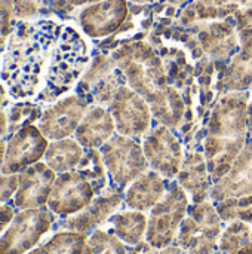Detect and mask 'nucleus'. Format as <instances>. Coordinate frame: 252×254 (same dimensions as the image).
<instances>
[{
    "label": "nucleus",
    "mask_w": 252,
    "mask_h": 254,
    "mask_svg": "<svg viewBox=\"0 0 252 254\" xmlns=\"http://www.w3.org/2000/svg\"><path fill=\"white\" fill-rule=\"evenodd\" d=\"M59 30V25L48 19L16 24L7 40L0 73L10 97L24 100L40 94Z\"/></svg>",
    "instance_id": "f257e3e1"
},
{
    "label": "nucleus",
    "mask_w": 252,
    "mask_h": 254,
    "mask_svg": "<svg viewBox=\"0 0 252 254\" xmlns=\"http://www.w3.org/2000/svg\"><path fill=\"white\" fill-rule=\"evenodd\" d=\"M114 58L129 86L149 103L153 118L159 124L175 131L186 122V115L193 122V106L171 83L166 65L154 55L153 49L138 43L123 48L114 54Z\"/></svg>",
    "instance_id": "f03ea898"
},
{
    "label": "nucleus",
    "mask_w": 252,
    "mask_h": 254,
    "mask_svg": "<svg viewBox=\"0 0 252 254\" xmlns=\"http://www.w3.org/2000/svg\"><path fill=\"white\" fill-rule=\"evenodd\" d=\"M250 100V91H236L223 94L215 101L202 143L212 186L229 173L248 141Z\"/></svg>",
    "instance_id": "7ed1b4c3"
},
{
    "label": "nucleus",
    "mask_w": 252,
    "mask_h": 254,
    "mask_svg": "<svg viewBox=\"0 0 252 254\" xmlns=\"http://www.w3.org/2000/svg\"><path fill=\"white\" fill-rule=\"evenodd\" d=\"M86 64L88 49L85 42L73 28H65L53 48L45 77V86L37 95V100L43 103L55 101L79 82Z\"/></svg>",
    "instance_id": "20e7f679"
},
{
    "label": "nucleus",
    "mask_w": 252,
    "mask_h": 254,
    "mask_svg": "<svg viewBox=\"0 0 252 254\" xmlns=\"http://www.w3.org/2000/svg\"><path fill=\"white\" fill-rule=\"evenodd\" d=\"M223 223L212 201L190 204L174 246L189 254H214L218 252Z\"/></svg>",
    "instance_id": "39448f33"
},
{
    "label": "nucleus",
    "mask_w": 252,
    "mask_h": 254,
    "mask_svg": "<svg viewBox=\"0 0 252 254\" xmlns=\"http://www.w3.org/2000/svg\"><path fill=\"white\" fill-rule=\"evenodd\" d=\"M189 201V195L177 180H169L165 196L150 210L147 219L146 241L154 250L174 246L181 223L187 214L190 205Z\"/></svg>",
    "instance_id": "423d86ee"
},
{
    "label": "nucleus",
    "mask_w": 252,
    "mask_h": 254,
    "mask_svg": "<svg viewBox=\"0 0 252 254\" xmlns=\"http://www.w3.org/2000/svg\"><path fill=\"white\" fill-rule=\"evenodd\" d=\"M100 153L107 168L110 183L122 190H126L134 180L150 168L143 146L137 138L128 135L114 134L100 147Z\"/></svg>",
    "instance_id": "0eeeda50"
},
{
    "label": "nucleus",
    "mask_w": 252,
    "mask_h": 254,
    "mask_svg": "<svg viewBox=\"0 0 252 254\" xmlns=\"http://www.w3.org/2000/svg\"><path fill=\"white\" fill-rule=\"evenodd\" d=\"M107 109L114 119L116 131L122 135L143 138L153 127L149 103L126 83L117 88Z\"/></svg>",
    "instance_id": "6e6552de"
},
{
    "label": "nucleus",
    "mask_w": 252,
    "mask_h": 254,
    "mask_svg": "<svg viewBox=\"0 0 252 254\" xmlns=\"http://www.w3.org/2000/svg\"><path fill=\"white\" fill-rule=\"evenodd\" d=\"M141 146L151 170L169 180L177 177L184 161V150L174 129L157 122L143 137Z\"/></svg>",
    "instance_id": "1a4fd4ad"
},
{
    "label": "nucleus",
    "mask_w": 252,
    "mask_h": 254,
    "mask_svg": "<svg viewBox=\"0 0 252 254\" xmlns=\"http://www.w3.org/2000/svg\"><path fill=\"white\" fill-rule=\"evenodd\" d=\"M89 109V101L82 95H68L49 107L40 119V131L50 140H62L76 132Z\"/></svg>",
    "instance_id": "9d476101"
},
{
    "label": "nucleus",
    "mask_w": 252,
    "mask_h": 254,
    "mask_svg": "<svg viewBox=\"0 0 252 254\" xmlns=\"http://www.w3.org/2000/svg\"><path fill=\"white\" fill-rule=\"evenodd\" d=\"M97 192L94 186L77 170L64 173L55 183L49 198L50 208L61 216L76 214L88 207Z\"/></svg>",
    "instance_id": "9b49d317"
},
{
    "label": "nucleus",
    "mask_w": 252,
    "mask_h": 254,
    "mask_svg": "<svg viewBox=\"0 0 252 254\" xmlns=\"http://www.w3.org/2000/svg\"><path fill=\"white\" fill-rule=\"evenodd\" d=\"M123 204H125V190L110 185L105 190L98 193L88 207L76 213L64 225L70 231L88 234L91 231L98 229L101 225L107 223V220L113 214H116Z\"/></svg>",
    "instance_id": "f8f14e48"
},
{
    "label": "nucleus",
    "mask_w": 252,
    "mask_h": 254,
    "mask_svg": "<svg viewBox=\"0 0 252 254\" xmlns=\"http://www.w3.org/2000/svg\"><path fill=\"white\" fill-rule=\"evenodd\" d=\"M252 195V138L250 137L229 173L212 186L211 201L214 204L230 198Z\"/></svg>",
    "instance_id": "ddd939ff"
},
{
    "label": "nucleus",
    "mask_w": 252,
    "mask_h": 254,
    "mask_svg": "<svg viewBox=\"0 0 252 254\" xmlns=\"http://www.w3.org/2000/svg\"><path fill=\"white\" fill-rule=\"evenodd\" d=\"M175 180L186 190L192 204L211 201L212 182L203 152H186Z\"/></svg>",
    "instance_id": "4468645a"
},
{
    "label": "nucleus",
    "mask_w": 252,
    "mask_h": 254,
    "mask_svg": "<svg viewBox=\"0 0 252 254\" xmlns=\"http://www.w3.org/2000/svg\"><path fill=\"white\" fill-rule=\"evenodd\" d=\"M168 186L169 179H165L154 170L149 168L126 188L123 207L128 210L147 213L165 196Z\"/></svg>",
    "instance_id": "2eb2a0df"
},
{
    "label": "nucleus",
    "mask_w": 252,
    "mask_h": 254,
    "mask_svg": "<svg viewBox=\"0 0 252 254\" xmlns=\"http://www.w3.org/2000/svg\"><path fill=\"white\" fill-rule=\"evenodd\" d=\"M116 131L114 119L104 106H92L88 109L80 125L76 129V140L85 149H98L105 144Z\"/></svg>",
    "instance_id": "dca6fc26"
},
{
    "label": "nucleus",
    "mask_w": 252,
    "mask_h": 254,
    "mask_svg": "<svg viewBox=\"0 0 252 254\" xmlns=\"http://www.w3.org/2000/svg\"><path fill=\"white\" fill-rule=\"evenodd\" d=\"M252 86V43L241 52L217 80V94L248 91Z\"/></svg>",
    "instance_id": "f3484780"
},
{
    "label": "nucleus",
    "mask_w": 252,
    "mask_h": 254,
    "mask_svg": "<svg viewBox=\"0 0 252 254\" xmlns=\"http://www.w3.org/2000/svg\"><path fill=\"white\" fill-rule=\"evenodd\" d=\"M147 219L149 217L143 211L123 210L113 214L107 220V225L110 226L108 231L120 238L126 246H137L146 240Z\"/></svg>",
    "instance_id": "a211bd4d"
},
{
    "label": "nucleus",
    "mask_w": 252,
    "mask_h": 254,
    "mask_svg": "<svg viewBox=\"0 0 252 254\" xmlns=\"http://www.w3.org/2000/svg\"><path fill=\"white\" fill-rule=\"evenodd\" d=\"M45 147L46 141L43 138V134H40L36 128H25L12 138L6 159L9 161V165H13V162H16L19 156L21 161L31 162L43 155Z\"/></svg>",
    "instance_id": "6ab92c4d"
},
{
    "label": "nucleus",
    "mask_w": 252,
    "mask_h": 254,
    "mask_svg": "<svg viewBox=\"0 0 252 254\" xmlns=\"http://www.w3.org/2000/svg\"><path fill=\"white\" fill-rule=\"evenodd\" d=\"M83 147L77 140L62 138L52 143L46 152V162L50 170L58 173H67L77 168L83 158Z\"/></svg>",
    "instance_id": "aec40b11"
},
{
    "label": "nucleus",
    "mask_w": 252,
    "mask_h": 254,
    "mask_svg": "<svg viewBox=\"0 0 252 254\" xmlns=\"http://www.w3.org/2000/svg\"><path fill=\"white\" fill-rule=\"evenodd\" d=\"M77 171L85 179L89 180V183L94 186L97 195L101 193L102 190H105L111 185L110 179H108L107 168L102 161V156L95 149H88L83 153V158L77 165Z\"/></svg>",
    "instance_id": "412c9836"
},
{
    "label": "nucleus",
    "mask_w": 252,
    "mask_h": 254,
    "mask_svg": "<svg viewBox=\"0 0 252 254\" xmlns=\"http://www.w3.org/2000/svg\"><path fill=\"white\" fill-rule=\"evenodd\" d=\"M251 241L252 225L242 220H233L227 223L226 229H223L218 250L226 254H238Z\"/></svg>",
    "instance_id": "4be33fe9"
},
{
    "label": "nucleus",
    "mask_w": 252,
    "mask_h": 254,
    "mask_svg": "<svg viewBox=\"0 0 252 254\" xmlns=\"http://www.w3.org/2000/svg\"><path fill=\"white\" fill-rule=\"evenodd\" d=\"M83 254H128V246L113 232L95 229L86 238Z\"/></svg>",
    "instance_id": "5701e85b"
},
{
    "label": "nucleus",
    "mask_w": 252,
    "mask_h": 254,
    "mask_svg": "<svg viewBox=\"0 0 252 254\" xmlns=\"http://www.w3.org/2000/svg\"><path fill=\"white\" fill-rule=\"evenodd\" d=\"M215 207L224 223L242 220L252 225V195L224 199L221 202H217Z\"/></svg>",
    "instance_id": "b1692460"
},
{
    "label": "nucleus",
    "mask_w": 252,
    "mask_h": 254,
    "mask_svg": "<svg viewBox=\"0 0 252 254\" xmlns=\"http://www.w3.org/2000/svg\"><path fill=\"white\" fill-rule=\"evenodd\" d=\"M9 30V9H6L4 3H0V46L4 42V36Z\"/></svg>",
    "instance_id": "393cba45"
},
{
    "label": "nucleus",
    "mask_w": 252,
    "mask_h": 254,
    "mask_svg": "<svg viewBox=\"0 0 252 254\" xmlns=\"http://www.w3.org/2000/svg\"><path fill=\"white\" fill-rule=\"evenodd\" d=\"M156 254H189L187 252H184L183 249H180L178 246H169L166 249L162 250H156Z\"/></svg>",
    "instance_id": "a878e982"
},
{
    "label": "nucleus",
    "mask_w": 252,
    "mask_h": 254,
    "mask_svg": "<svg viewBox=\"0 0 252 254\" xmlns=\"http://www.w3.org/2000/svg\"><path fill=\"white\" fill-rule=\"evenodd\" d=\"M238 254H252V241L247 246V247H244Z\"/></svg>",
    "instance_id": "bb28decb"
},
{
    "label": "nucleus",
    "mask_w": 252,
    "mask_h": 254,
    "mask_svg": "<svg viewBox=\"0 0 252 254\" xmlns=\"http://www.w3.org/2000/svg\"><path fill=\"white\" fill-rule=\"evenodd\" d=\"M214 254H226V253H223V252H220V250H218V252H215Z\"/></svg>",
    "instance_id": "cd10ccee"
}]
</instances>
